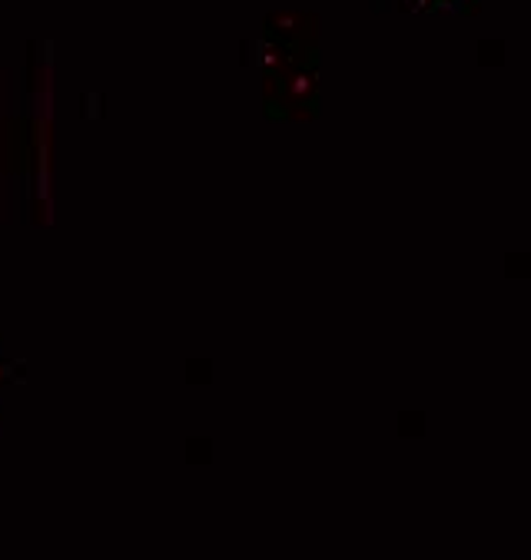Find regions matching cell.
I'll list each match as a JSON object with an SVG mask.
<instances>
[{"instance_id": "cell-1", "label": "cell", "mask_w": 531, "mask_h": 560, "mask_svg": "<svg viewBox=\"0 0 531 560\" xmlns=\"http://www.w3.org/2000/svg\"><path fill=\"white\" fill-rule=\"evenodd\" d=\"M0 375H4V372H0Z\"/></svg>"}]
</instances>
